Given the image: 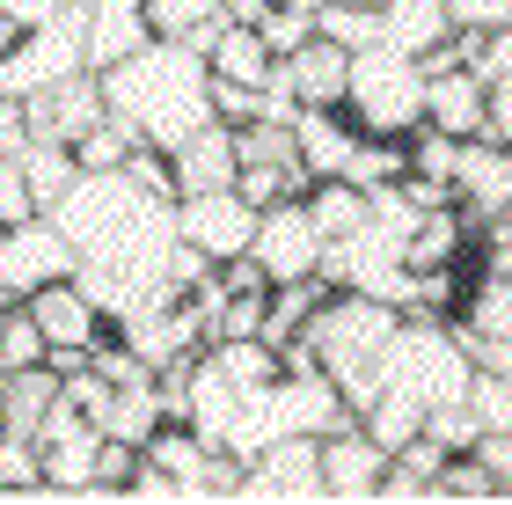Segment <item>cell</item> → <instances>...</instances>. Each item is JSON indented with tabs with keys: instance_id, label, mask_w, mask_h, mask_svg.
<instances>
[{
	"instance_id": "obj_1",
	"label": "cell",
	"mask_w": 512,
	"mask_h": 505,
	"mask_svg": "<svg viewBox=\"0 0 512 505\" xmlns=\"http://www.w3.org/2000/svg\"><path fill=\"white\" fill-rule=\"evenodd\" d=\"M96 81H103V110L154 154L191 140L198 125H213V103H205V52L183 44V37H147L118 66H103Z\"/></svg>"
},
{
	"instance_id": "obj_2",
	"label": "cell",
	"mask_w": 512,
	"mask_h": 505,
	"mask_svg": "<svg viewBox=\"0 0 512 505\" xmlns=\"http://www.w3.org/2000/svg\"><path fill=\"white\" fill-rule=\"evenodd\" d=\"M395 323H403V308L374 301V293L322 286V301L308 315V330H300V344H308V359L337 381L344 410H359L366 396H374V359H381V344L395 337Z\"/></svg>"
},
{
	"instance_id": "obj_3",
	"label": "cell",
	"mask_w": 512,
	"mask_h": 505,
	"mask_svg": "<svg viewBox=\"0 0 512 505\" xmlns=\"http://www.w3.org/2000/svg\"><path fill=\"white\" fill-rule=\"evenodd\" d=\"M425 110V66L395 44H359L344 66V118L374 140H403Z\"/></svg>"
},
{
	"instance_id": "obj_4",
	"label": "cell",
	"mask_w": 512,
	"mask_h": 505,
	"mask_svg": "<svg viewBox=\"0 0 512 505\" xmlns=\"http://www.w3.org/2000/svg\"><path fill=\"white\" fill-rule=\"evenodd\" d=\"M81 66H88V15L81 0H66L59 15L15 30V44L0 52V96H37V88L81 74Z\"/></svg>"
},
{
	"instance_id": "obj_5",
	"label": "cell",
	"mask_w": 512,
	"mask_h": 505,
	"mask_svg": "<svg viewBox=\"0 0 512 505\" xmlns=\"http://www.w3.org/2000/svg\"><path fill=\"white\" fill-rule=\"evenodd\" d=\"M22 308H30V323H37V337H44V366H59V374H66V366H81V359L110 337L103 308L88 301L74 279H52V286L22 293Z\"/></svg>"
},
{
	"instance_id": "obj_6",
	"label": "cell",
	"mask_w": 512,
	"mask_h": 505,
	"mask_svg": "<svg viewBox=\"0 0 512 505\" xmlns=\"http://www.w3.org/2000/svg\"><path fill=\"white\" fill-rule=\"evenodd\" d=\"M235 191H242L249 205H278V198H300V191H308V169H300L293 125H271V118L235 125Z\"/></svg>"
},
{
	"instance_id": "obj_7",
	"label": "cell",
	"mask_w": 512,
	"mask_h": 505,
	"mask_svg": "<svg viewBox=\"0 0 512 505\" xmlns=\"http://www.w3.org/2000/svg\"><path fill=\"white\" fill-rule=\"evenodd\" d=\"M235 498L264 505H315L322 498V462H315V432H286V440L256 447L235 469Z\"/></svg>"
},
{
	"instance_id": "obj_8",
	"label": "cell",
	"mask_w": 512,
	"mask_h": 505,
	"mask_svg": "<svg viewBox=\"0 0 512 505\" xmlns=\"http://www.w3.org/2000/svg\"><path fill=\"white\" fill-rule=\"evenodd\" d=\"M249 235H256V205L227 183V191H191L176 198V242L198 249L205 264H227V257H249Z\"/></svg>"
},
{
	"instance_id": "obj_9",
	"label": "cell",
	"mask_w": 512,
	"mask_h": 505,
	"mask_svg": "<svg viewBox=\"0 0 512 505\" xmlns=\"http://www.w3.org/2000/svg\"><path fill=\"white\" fill-rule=\"evenodd\" d=\"M249 264L264 271L271 286H286V279H315V264H322V235H315L308 205H300V198L256 205V235H249Z\"/></svg>"
},
{
	"instance_id": "obj_10",
	"label": "cell",
	"mask_w": 512,
	"mask_h": 505,
	"mask_svg": "<svg viewBox=\"0 0 512 505\" xmlns=\"http://www.w3.org/2000/svg\"><path fill=\"white\" fill-rule=\"evenodd\" d=\"M52 279H74V242L52 227V213H30V220L0 227V293L22 301V293H37Z\"/></svg>"
},
{
	"instance_id": "obj_11",
	"label": "cell",
	"mask_w": 512,
	"mask_h": 505,
	"mask_svg": "<svg viewBox=\"0 0 512 505\" xmlns=\"http://www.w3.org/2000/svg\"><path fill=\"white\" fill-rule=\"evenodd\" d=\"M447 191L461 205L469 227H491V220H512V147H491V140H461L454 147V176Z\"/></svg>"
},
{
	"instance_id": "obj_12",
	"label": "cell",
	"mask_w": 512,
	"mask_h": 505,
	"mask_svg": "<svg viewBox=\"0 0 512 505\" xmlns=\"http://www.w3.org/2000/svg\"><path fill=\"white\" fill-rule=\"evenodd\" d=\"M22 118H30V140H59V147H74L88 125H103L110 110H103V81L88 74H66L52 88H37V96H22Z\"/></svg>"
},
{
	"instance_id": "obj_13",
	"label": "cell",
	"mask_w": 512,
	"mask_h": 505,
	"mask_svg": "<svg viewBox=\"0 0 512 505\" xmlns=\"http://www.w3.org/2000/svg\"><path fill=\"white\" fill-rule=\"evenodd\" d=\"M315 462H322V498L359 505V498H374L388 454L359 432V418H344V425H330V432H315Z\"/></svg>"
},
{
	"instance_id": "obj_14",
	"label": "cell",
	"mask_w": 512,
	"mask_h": 505,
	"mask_svg": "<svg viewBox=\"0 0 512 505\" xmlns=\"http://www.w3.org/2000/svg\"><path fill=\"white\" fill-rule=\"evenodd\" d=\"M286 125H293V147H300V169H308V183L344 176V162H352V147H359V125L344 118V103H300Z\"/></svg>"
},
{
	"instance_id": "obj_15",
	"label": "cell",
	"mask_w": 512,
	"mask_h": 505,
	"mask_svg": "<svg viewBox=\"0 0 512 505\" xmlns=\"http://www.w3.org/2000/svg\"><path fill=\"white\" fill-rule=\"evenodd\" d=\"M417 125L447 132V140H476L483 132V81L461 74V66H425V110Z\"/></svg>"
},
{
	"instance_id": "obj_16",
	"label": "cell",
	"mask_w": 512,
	"mask_h": 505,
	"mask_svg": "<svg viewBox=\"0 0 512 505\" xmlns=\"http://www.w3.org/2000/svg\"><path fill=\"white\" fill-rule=\"evenodd\" d=\"M169 183H176V198L227 191V183H235V132L213 118V125H198L191 140H176L169 147Z\"/></svg>"
},
{
	"instance_id": "obj_17",
	"label": "cell",
	"mask_w": 512,
	"mask_h": 505,
	"mask_svg": "<svg viewBox=\"0 0 512 505\" xmlns=\"http://www.w3.org/2000/svg\"><path fill=\"white\" fill-rule=\"evenodd\" d=\"M344 66H352V52H344V44L308 37V44H293V52L278 59V74H286L293 103H344Z\"/></svg>"
},
{
	"instance_id": "obj_18",
	"label": "cell",
	"mask_w": 512,
	"mask_h": 505,
	"mask_svg": "<svg viewBox=\"0 0 512 505\" xmlns=\"http://www.w3.org/2000/svg\"><path fill=\"white\" fill-rule=\"evenodd\" d=\"M59 403V366H8V381H0V432H15V440H37L44 410Z\"/></svg>"
},
{
	"instance_id": "obj_19",
	"label": "cell",
	"mask_w": 512,
	"mask_h": 505,
	"mask_svg": "<svg viewBox=\"0 0 512 505\" xmlns=\"http://www.w3.org/2000/svg\"><path fill=\"white\" fill-rule=\"evenodd\" d=\"M271 66H278V52L249 30V22H220V30L205 37V74H220V81L264 88V81H271Z\"/></svg>"
},
{
	"instance_id": "obj_20",
	"label": "cell",
	"mask_w": 512,
	"mask_h": 505,
	"mask_svg": "<svg viewBox=\"0 0 512 505\" xmlns=\"http://www.w3.org/2000/svg\"><path fill=\"white\" fill-rule=\"evenodd\" d=\"M447 0H381V44H395V52L425 59L432 44H447Z\"/></svg>"
},
{
	"instance_id": "obj_21",
	"label": "cell",
	"mask_w": 512,
	"mask_h": 505,
	"mask_svg": "<svg viewBox=\"0 0 512 505\" xmlns=\"http://www.w3.org/2000/svg\"><path fill=\"white\" fill-rule=\"evenodd\" d=\"M15 169H22V191H30V205H37V213H52V205H59V191L81 176L74 147H59V140H22V147H15Z\"/></svg>"
},
{
	"instance_id": "obj_22",
	"label": "cell",
	"mask_w": 512,
	"mask_h": 505,
	"mask_svg": "<svg viewBox=\"0 0 512 505\" xmlns=\"http://www.w3.org/2000/svg\"><path fill=\"white\" fill-rule=\"evenodd\" d=\"M88 15V8H81ZM154 30H147V15L139 8H103V15H88V74H103V66H118L125 52H139Z\"/></svg>"
},
{
	"instance_id": "obj_23",
	"label": "cell",
	"mask_w": 512,
	"mask_h": 505,
	"mask_svg": "<svg viewBox=\"0 0 512 505\" xmlns=\"http://www.w3.org/2000/svg\"><path fill=\"white\" fill-rule=\"evenodd\" d=\"M139 15H147L154 37H183L205 52V37L220 30V0H139Z\"/></svg>"
},
{
	"instance_id": "obj_24",
	"label": "cell",
	"mask_w": 512,
	"mask_h": 505,
	"mask_svg": "<svg viewBox=\"0 0 512 505\" xmlns=\"http://www.w3.org/2000/svg\"><path fill=\"white\" fill-rule=\"evenodd\" d=\"M315 37L344 44V52L381 44V8H359V0H322V8H315Z\"/></svg>"
},
{
	"instance_id": "obj_25",
	"label": "cell",
	"mask_w": 512,
	"mask_h": 505,
	"mask_svg": "<svg viewBox=\"0 0 512 505\" xmlns=\"http://www.w3.org/2000/svg\"><path fill=\"white\" fill-rule=\"evenodd\" d=\"M132 147H139L132 132H125L118 118H103V125H88L81 140H74V162H81V169H125Z\"/></svg>"
},
{
	"instance_id": "obj_26",
	"label": "cell",
	"mask_w": 512,
	"mask_h": 505,
	"mask_svg": "<svg viewBox=\"0 0 512 505\" xmlns=\"http://www.w3.org/2000/svg\"><path fill=\"white\" fill-rule=\"evenodd\" d=\"M256 37H264L278 59H286L293 44H308V37H315V8H293V0H271V15L256 22Z\"/></svg>"
},
{
	"instance_id": "obj_27",
	"label": "cell",
	"mask_w": 512,
	"mask_h": 505,
	"mask_svg": "<svg viewBox=\"0 0 512 505\" xmlns=\"http://www.w3.org/2000/svg\"><path fill=\"white\" fill-rule=\"evenodd\" d=\"M44 359V337L30 323V308L8 301V315H0V366H37Z\"/></svg>"
},
{
	"instance_id": "obj_28",
	"label": "cell",
	"mask_w": 512,
	"mask_h": 505,
	"mask_svg": "<svg viewBox=\"0 0 512 505\" xmlns=\"http://www.w3.org/2000/svg\"><path fill=\"white\" fill-rule=\"evenodd\" d=\"M454 30H512V0H447Z\"/></svg>"
},
{
	"instance_id": "obj_29",
	"label": "cell",
	"mask_w": 512,
	"mask_h": 505,
	"mask_svg": "<svg viewBox=\"0 0 512 505\" xmlns=\"http://www.w3.org/2000/svg\"><path fill=\"white\" fill-rule=\"evenodd\" d=\"M37 205L30 191H22V169H15V154H0V227H15V220H30Z\"/></svg>"
},
{
	"instance_id": "obj_30",
	"label": "cell",
	"mask_w": 512,
	"mask_h": 505,
	"mask_svg": "<svg viewBox=\"0 0 512 505\" xmlns=\"http://www.w3.org/2000/svg\"><path fill=\"white\" fill-rule=\"evenodd\" d=\"M118 498H161V505H176V476H169V469H154L147 454H139V469L125 476V491H118Z\"/></svg>"
},
{
	"instance_id": "obj_31",
	"label": "cell",
	"mask_w": 512,
	"mask_h": 505,
	"mask_svg": "<svg viewBox=\"0 0 512 505\" xmlns=\"http://www.w3.org/2000/svg\"><path fill=\"white\" fill-rule=\"evenodd\" d=\"M461 454H476V462L491 469L498 484H512V432H476V440L461 447Z\"/></svg>"
},
{
	"instance_id": "obj_32",
	"label": "cell",
	"mask_w": 512,
	"mask_h": 505,
	"mask_svg": "<svg viewBox=\"0 0 512 505\" xmlns=\"http://www.w3.org/2000/svg\"><path fill=\"white\" fill-rule=\"evenodd\" d=\"M30 140V118H22V96H0V154H15Z\"/></svg>"
},
{
	"instance_id": "obj_33",
	"label": "cell",
	"mask_w": 512,
	"mask_h": 505,
	"mask_svg": "<svg viewBox=\"0 0 512 505\" xmlns=\"http://www.w3.org/2000/svg\"><path fill=\"white\" fill-rule=\"evenodd\" d=\"M66 0H0V15L15 22V30H30V22H44V15H59Z\"/></svg>"
},
{
	"instance_id": "obj_34",
	"label": "cell",
	"mask_w": 512,
	"mask_h": 505,
	"mask_svg": "<svg viewBox=\"0 0 512 505\" xmlns=\"http://www.w3.org/2000/svg\"><path fill=\"white\" fill-rule=\"evenodd\" d=\"M264 15H271V0H220V22H249L256 30Z\"/></svg>"
},
{
	"instance_id": "obj_35",
	"label": "cell",
	"mask_w": 512,
	"mask_h": 505,
	"mask_svg": "<svg viewBox=\"0 0 512 505\" xmlns=\"http://www.w3.org/2000/svg\"><path fill=\"white\" fill-rule=\"evenodd\" d=\"M88 15H103V8H139V0H81Z\"/></svg>"
},
{
	"instance_id": "obj_36",
	"label": "cell",
	"mask_w": 512,
	"mask_h": 505,
	"mask_svg": "<svg viewBox=\"0 0 512 505\" xmlns=\"http://www.w3.org/2000/svg\"><path fill=\"white\" fill-rule=\"evenodd\" d=\"M8 44H15V22H8V15H0V52H8Z\"/></svg>"
}]
</instances>
